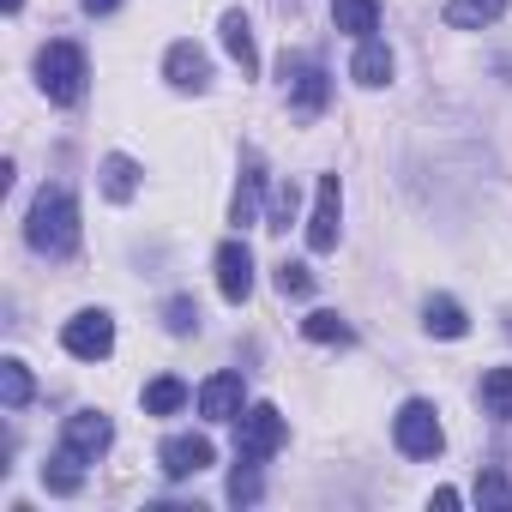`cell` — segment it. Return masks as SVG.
<instances>
[{"instance_id":"1","label":"cell","mask_w":512,"mask_h":512,"mask_svg":"<svg viewBox=\"0 0 512 512\" xmlns=\"http://www.w3.org/2000/svg\"><path fill=\"white\" fill-rule=\"evenodd\" d=\"M25 241H31V253H43V260H67V253L79 247V205H73L67 187H43L31 199Z\"/></svg>"},{"instance_id":"2","label":"cell","mask_w":512,"mask_h":512,"mask_svg":"<svg viewBox=\"0 0 512 512\" xmlns=\"http://www.w3.org/2000/svg\"><path fill=\"white\" fill-rule=\"evenodd\" d=\"M37 85H43L49 103L73 109V103L85 97V85H91L85 49H79V43H43V49H37Z\"/></svg>"},{"instance_id":"3","label":"cell","mask_w":512,"mask_h":512,"mask_svg":"<svg viewBox=\"0 0 512 512\" xmlns=\"http://www.w3.org/2000/svg\"><path fill=\"white\" fill-rule=\"evenodd\" d=\"M392 440H398V452H404V458H434V452L446 446L440 410H434L428 398H410V404H398V416H392Z\"/></svg>"},{"instance_id":"4","label":"cell","mask_w":512,"mask_h":512,"mask_svg":"<svg viewBox=\"0 0 512 512\" xmlns=\"http://www.w3.org/2000/svg\"><path fill=\"white\" fill-rule=\"evenodd\" d=\"M278 73H284V91H290V109H296V115H320V109H326L332 79H326V67H320L314 55H284Z\"/></svg>"},{"instance_id":"5","label":"cell","mask_w":512,"mask_h":512,"mask_svg":"<svg viewBox=\"0 0 512 512\" xmlns=\"http://www.w3.org/2000/svg\"><path fill=\"white\" fill-rule=\"evenodd\" d=\"M290 440V428H284V410L278 404H253L247 416H241V440H235V458H253V464H266L278 446Z\"/></svg>"},{"instance_id":"6","label":"cell","mask_w":512,"mask_h":512,"mask_svg":"<svg viewBox=\"0 0 512 512\" xmlns=\"http://www.w3.org/2000/svg\"><path fill=\"white\" fill-rule=\"evenodd\" d=\"M61 344H67V356H79V362H103V356L115 350V320H109L103 308H85V314L67 320Z\"/></svg>"},{"instance_id":"7","label":"cell","mask_w":512,"mask_h":512,"mask_svg":"<svg viewBox=\"0 0 512 512\" xmlns=\"http://www.w3.org/2000/svg\"><path fill=\"white\" fill-rule=\"evenodd\" d=\"M338 229H344V181H338V175H320L314 217H308V247H314V253H332V247H338Z\"/></svg>"},{"instance_id":"8","label":"cell","mask_w":512,"mask_h":512,"mask_svg":"<svg viewBox=\"0 0 512 512\" xmlns=\"http://www.w3.org/2000/svg\"><path fill=\"white\" fill-rule=\"evenodd\" d=\"M157 458H163V476H169V482H187V476L211 470V458H217V452H211V440H205V434H175V440H163V452H157Z\"/></svg>"},{"instance_id":"9","label":"cell","mask_w":512,"mask_h":512,"mask_svg":"<svg viewBox=\"0 0 512 512\" xmlns=\"http://www.w3.org/2000/svg\"><path fill=\"white\" fill-rule=\"evenodd\" d=\"M260 193H266V163H260V151H247V157H241L235 199H229V223H235V229L260 223Z\"/></svg>"},{"instance_id":"10","label":"cell","mask_w":512,"mask_h":512,"mask_svg":"<svg viewBox=\"0 0 512 512\" xmlns=\"http://www.w3.org/2000/svg\"><path fill=\"white\" fill-rule=\"evenodd\" d=\"M163 79H169L175 91H205V85H211V55H205L199 43H169Z\"/></svg>"},{"instance_id":"11","label":"cell","mask_w":512,"mask_h":512,"mask_svg":"<svg viewBox=\"0 0 512 512\" xmlns=\"http://www.w3.org/2000/svg\"><path fill=\"white\" fill-rule=\"evenodd\" d=\"M217 290H223V302H247V290H253V253H247V241H223L217 247Z\"/></svg>"},{"instance_id":"12","label":"cell","mask_w":512,"mask_h":512,"mask_svg":"<svg viewBox=\"0 0 512 512\" xmlns=\"http://www.w3.org/2000/svg\"><path fill=\"white\" fill-rule=\"evenodd\" d=\"M109 440H115V422H109L103 410H79V416H67V428H61V446H73L79 458L109 452Z\"/></svg>"},{"instance_id":"13","label":"cell","mask_w":512,"mask_h":512,"mask_svg":"<svg viewBox=\"0 0 512 512\" xmlns=\"http://www.w3.org/2000/svg\"><path fill=\"white\" fill-rule=\"evenodd\" d=\"M199 416H211V422H235L241 416V374H211L205 386H199Z\"/></svg>"},{"instance_id":"14","label":"cell","mask_w":512,"mask_h":512,"mask_svg":"<svg viewBox=\"0 0 512 512\" xmlns=\"http://www.w3.org/2000/svg\"><path fill=\"white\" fill-rule=\"evenodd\" d=\"M350 79H356L362 91H380V85H392V49H386L380 37H368V43H356V61H350Z\"/></svg>"},{"instance_id":"15","label":"cell","mask_w":512,"mask_h":512,"mask_svg":"<svg viewBox=\"0 0 512 512\" xmlns=\"http://www.w3.org/2000/svg\"><path fill=\"white\" fill-rule=\"evenodd\" d=\"M223 49H229V61L241 67V79L260 73V49H253V25H247V13H223Z\"/></svg>"},{"instance_id":"16","label":"cell","mask_w":512,"mask_h":512,"mask_svg":"<svg viewBox=\"0 0 512 512\" xmlns=\"http://www.w3.org/2000/svg\"><path fill=\"white\" fill-rule=\"evenodd\" d=\"M85 464H91V458H79L73 446H61V452L43 464V488H49V494H79V488H85Z\"/></svg>"},{"instance_id":"17","label":"cell","mask_w":512,"mask_h":512,"mask_svg":"<svg viewBox=\"0 0 512 512\" xmlns=\"http://www.w3.org/2000/svg\"><path fill=\"white\" fill-rule=\"evenodd\" d=\"M332 19H338V31H350L356 43H368L380 31V0H332Z\"/></svg>"},{"instance_id":"18","label":"cell","mask_w":512,"mask_h":512,"mask_svg":"<svg viewBox=\"0 0 512 512\" xmlns=\"http://www.w3.org/2000/svg\"><path fill=\"white\" fill-rule=\"evenodd\" d=\"M506 13V0H446V25L452 31H482Z\"/></svg>"},{"instance_id":"19","label":"cell","mask_w":512,"mask_h":512,"mask_svg":"<svg viewBox=\"0 0 512 512\" xmlns=\"http://www.w3.org/2000/svg\"><path fill=\"white\" fill-rule=\"evenodd\" d=\"M422 326H428L434 338H464V332H470V320H464V308H458L452 296H428V308H422Z\"/></svg>"},{"instance_id":"20","label":"cell","mask_w":512,"mask_h":512,"mask_svg":"<svg viewBox=\"0 0 512 512\" xmlns=\"http://www.w3.org/2000/svg\"><path fill=\"white\" fill-rule=\"evenodd\" d=\"M103 193H109L115 205H127V199L139 193V163H133V157H121V151H115V157H103Z\"/></svg>"},{"instance_id":"21","label":"cell","mask_w":512,"mask_h":512,"mask_svg":"<svg viewBox=\"0 0 512 512\" xmlns=\"http://www.w3.org/2000/svg\"><path fill=\"white\" fill-rule=\"evenodd\" d=\"M302 332H308L314 344H356V326H350L344 314H332V308L308 314V320H302Z\"/></svg>"},{"instance_id":"22","label":"cell","mask_w":512,"mask_h":512,"mask_svg":"<svg viewBox=\"0 0 512 512\" xmlns=\"http://www.w3.org/2000/svg\"><path fill=\"white\" fill-rule=\"evenodd\" d=\"M181 404H187V386H181L175 374H157V380L145 386V410H151V416H175Z\"/></svg>"},{"instance_id":"23","label":"cell","mask_w":512,"mask_h":512,"mask_svg":"<svg viewBox=\"0 0 512 512\" xmlns=\"http://www.w3.org/2000/svg\"><path fill=\"white\" fill-rule=\"evenodd\" d=\"M482 410L500 416V422L512 416V368H488L482 374Z\"/></svg>"},{"instance_id":"24","label":"cell","mask_w":512,"mask_h":512,"mask_svg":"<svg viewBox=\"0 0 512 512\" xmlns=\"http://www.w3.org/2000/svg\"><path fill=\"white\" fill-rule=\"evenodd\" d=\"M31 368L25 362H0V398H7V410H25L31 404Z\"/></svg>"},{"instance_id":"25","label":"cell","mask_w":512,"mask_h":512,"mask_svg":"<svg viewBox=\"0 0 512 512\" xmlns=\"http://www.w3.org/2000/svg\"><path fill=\"white\" fill-rule=\"evenodd\" d=\"M476 506H488V512H512V482H506L500 470H482V476H476Z\"/></svg>"},{"instance_id":"26","label":"cell","mask_w":512,"mask_h":512,"mask_svg":"<svg viewBox=\"0 0 512 512\" xmlns=\"http://www.w3.org/2000/svg\"><path fill=\"white\" fill-rule=\"evenodd\" d=\"M229 500H235V506H253V500H260V464H253V458H235Z\"/></svg>"},{"instance_id":"27","label":"cell","mask_w":512,"mask_h":512,"mask_svg":"<svg viewBox=\"0 0 512 512\" xmlns=\"http://www.w3.org/2000/svg\"><path fill=\"white\" fill-rule=\"evenodd\" d=\"M163 326H169L175 338H187V332H199V308H193V296H175V302L163 308Z\"/></svg>"},{"instance_id":"28","label":"cell","mask_w":512,"mask_h":512,"mask_svg":"<svg viewBox=\"0 0 512 512\" xmlns=\"http://www.w3.org/2000/svg\"><path fill=\"white\" fill-rule=\"evenodd\" d=\"M278 290H284V296H308V290H314V272H308L302 260H284V266H278Z\"/></svg>"},{"instance_id":"29","label":"cell","mask_w":512,"mask_h":512,"mask_svg":"<svg viewBox=\"0 0 512 512\" xmlns=\"http://www.w3.org/2000/svg\"><path fill=\"white\" fill-rule=\"evenodd\" d=\"M290 217H296V187H278V199H272V223H266V229H290Z\"/></svg>"},{"instance_id":"30","label":"cell","mask_w":512,"mask_h":512,"mask_svg":"<svg viewBox=\"0 0 512 512\" xmlns=\"http://www.w3.org/2000/svg\"><path fill=\"white\" fill-rule=\"evenodd\" d=\"M115 7H121V0H85V13H91V19H109Z\"/></svg>"},{"instance_id":"31","label":"cell","mask_w":512,"mask_h":512,"mask_svg":"<svg viewBox=\"0 0 512 512\" xmlns=\"http://www.w3.org/2000/svg\"><path fill=\"white\" fill-rule=\"evenodd\" d=\"M0 7H7V13H19V0H0Z\"/></svg>"}]
</instances>
